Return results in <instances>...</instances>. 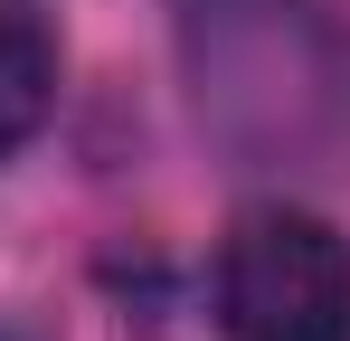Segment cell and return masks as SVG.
Returning a JSON list of instances; mask_svg holds the SVG:
<instances>
[{
  "instance_id": "1",
  "label": "cell",
  "mask_w": 350,
  "mask_h": 341,
  "mask_svg": "<svg viewBox=\"0 0 350 341\" xmlns=\"http://www.w3.org/2000/svg\"><path fill=\"white\" fill-rule=\"evenodd\" d=\"M228 341H350V237L312 209H246L218 247Z\"/></svg>"
},
{
  "instance_id": "2",
  "label": "cell",
  "mask_w": 350,
  "mask_h": 341,
  "mask_svg": "<svg viewBox=\"0 0 350 341\" xmlns=\"http://www.w3.org/2000/svg\"><path fill=\"white\" fill-rule=\"evenodd\" d=\"M48 105H57V38L0 0V162L48 123Z\"/></svg>"
}]
</instances>
